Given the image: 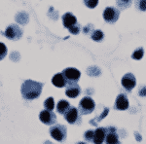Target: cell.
<instances>
[{"label": "cell", "mask_w": 146, "mask_h": 144, "mask_svg": "<svg viewBox=\"0 0 146 144\" xmlns=\"http://www.w3.org/2000/svg\"><path fill=\"white\" fill-rule=\"evenodd\" d=\"M91 37L94 41L100 42L101 40L103 39V37H104V34H103V32L101 31V30L98 29V30H94L93 33H92V35H91Z\"/></svg>", "instance_id": "18"}, {"label": "cell", "mask_w": 146, "mask_h": 144, "mask_svg": "<svg viewBox=\"0 0 146 144\" xmlns=\"http://www.w3.org/2000/svg\"><path fill=\"white\" fill-rule=\"evenodd\" d=\"M7 56V47L0 42V60H2Z\"/></svg>", "instance_id": "23"}, {"label": "cell", "mask_w": 146, "mask_h": 144, "mask_svg": "<svg viewBox=\"0 0 146 144\" xmlns=\"http://www.w3.org/2000/svg\"><path fill=\"white\" fill-rule=\"evenodd\" d=\"M44 106H45L46 109L48 110H53L54 107H55V101H54V98H47L44 102Z\"/></svg>", "instance_id": "21"}, {"label": "cell", "mask_w": 146, "mask_h": 144, "mask_svg": "<svg viewBox=\"0 0 146 144\" xmlns=\"http://www.w3.org/2000/svg\"><path fill=\"white\" fill-rule=\"evenodd\" d=\"M96 108V103L90 96H85L79 102V112L82 115H88L93 112Z\"/></svg>", "instance_id": "2"}, {"label": "cell", "mask_w": 146, "mask_h": 144, "mask_svg": "<svg viewBox=\"0 0 146 144\" xmlns=\"http://www.w3.org/2000/svg\"><path fill=\"white\" fill-rule=\"evenodd\" d=\"M131 3H133V0H117L116 4L118 6L119 9L121 10H124V9H127L129 7H131Z\"/></svg>", "instance_id": "17"}, {"label": "cell", "mask_w": 146, "mask_h": 144, "mask_svg": "<svg viewBox=\"0 0 146 144\" xmlns=\"http://www.w3.org/2000/svg\"><path fill=\"white\" fill-rule=\"evenodd\" d=\"M108 111H109V109H108V108H104V110H103L102 114H101L100 117H96V118H95V119H93L92 121H96L98 123V122H100L101 120H102L103 118H104V117L108 114Z\"/></svg>", "instance_id": "26"}, {"label": "cell", "mask_w": 146, "mask_h": 144, "mask_svg": "<svg viewBox=\"0 0 146 144\" xmlns=\"http://www.w3.org/2000/svg\"><path fill=\"white\" fill-rule=\"evenodd\" d=\"M81 93L80 86L77 83H69L67 84L66 90H65V94L70 98H75L79 96Z\"/></svg>", "instance_id": "11"}, {"label": "cell", "mask_w": 146, "mask_h": 144, "mask_svg": "<svg viewBox=\"0 0 146 144\" xmlns=\"http://www.w3.org/2000/svg\"><path fill=\"white\" fill-rule=\"evenodd\" d=\"M83 1H84L85 5L91 9L96 8L98 4V0H83Z\"/></svg>", "instance_id": "22"}, {"label": "cell", "mask_w": 146, "mask_h": 144, "mask_svg": "<svg viewBox=\"0 0 146 144\" xmlns=\"http://www.w3.org/2000/svg\"><path fill=\"white\" fill-rule=\"evenodd\" d=\"M135 8L140 12L146 11V0H135Z\"/></svg>", "instance_id": "20"}, {"label": "cell", "mask_w": 146, "mask_h": 144, "mask_svg": "<svg viewBox=\"0 0 146 144\" xmlns=\"http://www.w3.org/2000/svg\"><path fill=\"white\" fill-rule=\"evenodd\" d=\"M5 35L6 38L10 39V40H19L22 38L23 36V29L17 25H10L5 30Z\"/></svg>", "instance_id": "4"}, {"label": "cell", "mask_w": 146, "mask_h": 144, "mask_svg": "<svg viewBox=\"0 0 146 144\" xmlns=\"http://www.w3.org/2000/svg\"><path fill=\"white\" fill-rule=\"evenodd\" d=\"M39 119L43 124L48 125V126H52L56 121V114L53 112V110H42L39 114Z\"/></svg>", "instance_id": "8"}, {"label": "cell", "mask_w": 146, "mask_h": 144, "mask_svg": "<svg viewBox=\"0 0 146 144\" xmlns=\"http://www.w3.org/2000/svg\"><path fill=\"white\" fill-rule=\"evenodd\" d=\"M121 84L124 87V89H126L128 92H131L136 85V79L135 75L129 72L125 74L121 80Z\"/></svg>", "instance_id": "9"}, {"label": "cell", "mask_w": 146, "mask_h": 144, "mask_svg": "<svg viewBox=\"0 0 146 144\" xmlns=\"http://www.w3.org/2000/svg\"><path fill=\"white\" fill-rule=\"evenodd\" d=\"M140 96H146V86L144 87H140L139 92H138Z\"/></svg>", "instance_id": "28"}, {"label": "cell", "mask_w": 146, "mask_h": 144, "mask_svg": "<svg viewBox=\"0 0 146 144\" xmlns=\"http://www.w3.org/2000/svg\"><path fill=\"white\" fill-rule=\"evenodd\" d=\"M52 83H53L54 86H56V88H63L67 83L66 80H65L64 76L62 75V73H58L52 79Z\"/></svg>", "instance_id": "15"}, {"label": "cell", "mask_w": 146, "mask_h": 144, "mask_svg": "<svg viewBox=\"0 0 146 144\" xmlns=\"http://www.w3.org/2000/svg\"><path fill=\"white\" fill-rule=\"evenodd\" d=\"M129 106V100L125 94H120L115 100L114 109L116 110H127Z\"/></svg>", "instance_id": "10"}, {"label": "cell", "mask_w": 146, "mask_h": 144, "mask_svg": "<svg viewBox=\"0 0 146 144\" xmlns=\"http://www.w3.org/2000/svg\"><path fill=\"white\" fill-rule=\"evenodd\" d=\"M68 30H69V32L71 34H75V35H76V34H78L79 32H80V30H81V27H80L79 23H76V25H73V27H71Z\"/></svg>", "instance_id": "25"}, {"label": "cell", "mask_w": 146, "mask_h": 144, "mask_svg": "<svg viewBox=\"0 0 146 144\" xmlns=\"http://www.w3.org/2000/svg\"><path fill=\"white\" fill-rule=\"evenodd\" d=\"M50 134L55 140L58 142H63L66 139L67 131L63 125H56L50 127Z\"/></svg>", "instance_id": "3"}, {"label": "cell", "mask_w": 146, "mask_h": 144, "mask_svg": "<svg viewBox=\"0 0 146 144\" xmlns=\"http://www.w3.org/2000/svg\"><path fill=\"white\" fill-rule=\"evenodd\" d=\"M80 114L81 113L79 112V109H77L75 107H70L63 115H64V119L70 125H74V124H80V121H81Z\"/></svg>", "instance_id": "7"}, {"label": "cell", "mask_w": 146, "mask_h": 144, "mask_svg": "<svg viewBox=\"0 0 146 144\" xmlns=\"http://www.w3.org/2000/svg\"><path fill=\"white\" fill-rule=\"evenodd\" d=\"M106 136V127H98L94 133V143H103Z\"/></svg>", "instance_id": "13"}, {"label": "cell", "mask_w": 146, "mask_h": 144, "mask_svg": "<svg viewBox=\"0 0 146 144\" xmlns=\"http://www.w3.org/2000/svg\"><path fill=\"white\" fill-rule=\"evenodd\" d=\"M106 143H119V136L117 134L116 129L114 127H106V136H105Z\"/></svg>", "instance_id": "12"}, {"label": "cell", "mask_w": 146, "mask_h": 144, "mask_svg": "<svg viewBox=\"0 0 146 144\" xmlns=\"http://www.w3.org/2000/svg\"><path fill=\"white\" fill-rule=\"evenodd\" d=\"M143 55H144V49H143L142 47H140V48L136 49V50L133 52V54L131 55V58H133V60H139L142 58Z\"/></svg>", "instance_id": "19"}, {"label": "cell", "mask_w": 146, "mask_h": 144, "mask_svg": "<svg viewBox=\"0 0 146 144\" xmlns=\"http://www.w3.org/2000/svg\"><path fill=\"white\" fill-rule=\"evenodd\" d=\"M93 31H94V27H93V25H86L84 28V32L86 34H89L90 32H92L93 33Z\"/></svg>", "instance_id": "27"}, {"label": "cell", "mask_w": 146, "mask_h": 144, "mask_svg": "<svg viewBox=\"0 0 146 144\" xmlns=\"http://www.w3.org/2000/svg\"><path fill=\"white\" fill-rule=\"evenodd\" d=\"M120 11L115 7H107L103 11V20L107 23H115L118 21Z\"/></svg>", "instance_id": "5"}, {"label": "cell", "mask_w": 146, "mask_h": 144, "mask_svg": "<svg viewBox=\"0 0 146 144\" xmlns=\"http://www.w3.org/2000/svg\"><path fill=\"white\" fill-rule=\"evenodd\" d=\"M70 108V105H69V102L66 100H60L58 101V105H56V110L60 114H64L66 111Z\"/></svg>", "instance_id": "16"}, {"label": "cell", "mask_w": 146, "mask_h": 144, "mask_svg": "<svg viewBox=\"0 0 146 144\" xmlns=\"http://www.w3.org/2000/svg\"><path fill=\"white\" fill-rule=\"evenodd\" d=\"M62 23H63V27L67 28V29H69L70 27L78 23H77V19L74 15H72L71 13H65L62 16Z\"/></svg>", "instance_id": "14"}, {"label": "cell", "mask_w": 146, "mask_h": 144, "mask_svg": "<svg viewBox=\"0 0 146 144\" xmlns=\"http://www.w3.org/2000/svg\"><path fill=\"white\" fill-rule=\"evenodd\" d=\"M94 133H95V131H92V129H90V131H87L86 133H85L84 134V138L86 141H93L94 139Z\"/></svg>", "instance_id": "24"}, {"label": "cell", "mask_w": 146, "mask_h": 144, "mask_svg": "<svg viewBox=\"0 0 146 144\" xmlns=\"http://www.w3.org/2000/svg\"><path fill=\"white\" fill-rule=\"evenodd\" d=\"M62 75L64 76L65 80H66V83H77L78 80L81 77V73L78 69L72 67H68L62 70Z\"/></svg>", "instance_id": "6"}, {"label": "cell", "mask_w": 146, "mask_h": 144, "mask_svg": "<svg viewBox=\"0 0 146 144\" xmlns=\"http://www.w3.org/2000/svg\"><path fill=\"white\" fill-rule=\"evenodd\" d=\"M44 85L39 82L33 81V80H27L22 85L21 93H22L23 98L28 100H32L39 98L41 94L42 89Z\"/></svg>", "instance_id": "1"}]
</instances>
